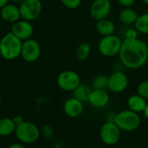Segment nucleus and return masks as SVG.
<instances>
[{
  "instance_id": "34",
  "label": "nucleus",
  "mask_w": 148,
  "mask_h": 148,
  "mask_svg": "<svg viewBox=\"0 0 148 148\" xmlns=\"http://www.w3.org/2000/svg\"><path fill=\"white\" fill-rule=\"evenodd\" d=\"M141 1H142L143 3H145V4L148 5V0H141Z\"/></svg>"
},
{
  "instance_id": "32",
  "label": "nucleus",
  "mask_w": 148,
  "mask_h": 148,
  "mask_svg": "<svg viewBox=\"0 0 148 148\" xmlns=\"http://www.w3.org/2000/svg\"><path fill=\"white\" fill-rule=\"evenodd\" d=\"M143 113H144L145 117L148 119V103L146 104V106H145V110H144Z\"/></svg>"
},
{
  "instance_id": "20",
  "label": "nucleus",
  "mask_w": 148,
  "mask_h": 148,
  "mask_svg": "<svg viewBox=\"0 0 148 148\" xmlns=\"http://www.w3.org/2000/svg\"><path fill=\"white\" fill-rule=\"evenodd\" d=\"M92 88L85 84H80L75 90H74L73 92V97L78 99L79 100H80L81 102L85 103V102H88L90 95L92 93Z\"/></svg>"
},
{
  "instance_id": "4",
  "label": "nucleus",
  "mask_w": 148,
  "mask_h": 148,
  "mask_svg": "<svg viewBox=\"0 0 148 148\" xmlns=\"http://www.w3.org/2000/svg\"><path fill=\"white\" fill-rule=\"evenodd\" d=\"M15 135L19 142L23 144H32L39 138L40 130L34 123L24 121L17 125Z\"/></svg>"
},
{
  "instance_id": "35",
  "label": "nucleus",
  "mask_w": 148,
  "mask_h": 148,
  "mask_svg": "<svg viewBox=\"0 0 148 148\" xmlns=\"http://www.w3.org/2000/svg\"><path fill=\"white\" fill-rule=\"evenodd\" d=\"M1 104H2V99H1V97H0V106H1Z\"/></svg>"
},
{
  "instance_id": "6",
  "label": "nucleus",
  "mask_w": 148,
  "mask_h": 148,
  "mask_svg": "<svg viewBox=\"0 0 148 148\" xmlns=\"http://www.w3.org/2000/svg\"><path fill=\"white\" fill-rule=\"evenodd\" d=\"M58 87L65 92H73L80 84V77L75 71L65 70L59 73L57 78Z\"/></svg>"
},
{
  "instance_id": "10",
  "label": "nucleus",
  "mask_w": 148,
  "mask_h": 148,
  "mask_svg": "<svg viewBox=\"0 0 148 148\" xmlns=\"http://www.w3.org/2000/svg\"><path fill=\"white\" fill-rule=\"evenodd\" d=\"M112 10V3L110 0H94L90 7V15L95 20H102L107 18Z\"/></svg>"
},
{
  "instance_id": "12",
  "label": "nucleus",
  "mask_w": 148,
  "mask_h": 148,
  "mask_svg": "<svg viewBox=\"0 0 148 148\" xmlns=\"http://www.w3.org/2000/svg\"><path fill=\"white\" fill-rule=\"evenodd\" d=\"M12 32L21 40H27L33 34V26L27 20L17 21L12 25Z\"/></svg>"
},
{
  "instance_id": "11",
  "label": "nucleus",
  "mask_w": 148,
  "mask_h": 148,
  "mask_svg": "<svg viewBox=\"0 0 148 148\" xmlns=\"http://www.w3.org/2000/svg\"><path fill=\"white\" fill-rule=\"evenodd\" d=\"M41 53V48L38 41L29 38L23 42L21 57L26 62H34L36 61Z\"/></svg>"
},
{
  "instance_id": "14",
  "label": "nucleus",
  "mask_w": 148,
  "mask_h": 148,
  "mask_svg": "<svg viewBox=\"0 0 148 148\" xmlns=\"http://www.w3.org/2000/svg\"><path fill=\"white\" fill-rule=\"evenodd\" d=\"M109 100H110V96L108 92H106V90L92 89L88 102L93 107L103 108L108 105Z\"/></svg>"
},
{
  "instance_id": "28",
  "label": "nucleus",
  "mask_w": 148,
  "mask_h": 148,
  "mask_svg": "<svg viewBox=\"0 0 148 148\" xmlns=\"http://www.w3.org/2000/svg\"><path fill=\"white\" fill-rule=\"evenodd\" d=\"M118 2L124 7H130L135 4L136 0H118Z\"/></svg>"
},
{
  "instance_id": "19",
  "label": "nucleus",
  "mask_w": 148,
  "mask_h": 148,
  "mask_svg": "<svg viewBox=\"0 0 148 148\" xmlns=\"http://www.w3.org/2000/svg\"><path fill=\"white\" fill-rule=\"evenodd\" d=\"M119 20L125 24V25H134L136 20L138 19V14L132 8L129 7H125L123 10L120 11L119 12Z\"/></svg>"
},
{
  "instance_id": "25",
  "label": "nucleus",
  "mask_w": 148,
  "mask_h": 148,
  "mask_svg": "<svg viewBox=\"0 0 148 148\" xmlns=\"http://www.w3.org/2000/svg\"><path fill=\"white\" fill-rule=\"evenodd\" d=\"M60 1L65 8L70 10H75L80 5L82 0H60Z\"/></svg>"
},
{
  "instance_id": "26",
  "label": "nucleus",
  "mask_w": 148,
  "mask_h": 148,
  "mask_svg": "<svg viewBox=\"0 0 148 148\" xmlns=\"http://www.w3.org/2000/svg\"><path fill=\"white\" fill-rule=\"evenodd\" d=\"M54 131L51 126L50 125H44L42 128V134L46 138H51L53 136Z\"/></svg>"
},
{
  "instance_id": "21",
  "label": "nucleus",
  "mask_w": 148,
  "mask_h": 148,
  "mask_svg": "<svg viewBox=\"0 0 148 148\" xmlns=\"http://www.w3.org/2000/svg\"><path fill=\"white\" fill-rule=\"evenodd\" d=\"M134 28L138 33L148 35V12L143 13L138 17V19L134 24Z\"/></svg>"
},
{
  "instance_id": "36",
  "label": "nucleus",
  "mask_w": 148,
  "mask_h": 148,
  "mask_svg": "<svg viewBox=\"0 0 148 148\" xmlns=\"http://www.w3.org/2000/svg\"><path fill=\"white\" fill-rule=\"evenodd\" d=\"M0 17H1V14H0Z\"/></svg>"
},
{
  "instance_id": "27",
  "label": "nucleus",
  "mask_w": 148,
  "mask_h": 148,
  "mask_svg": "<svg viewBox=\"0 0 148 148\" xmlns=\"http://www.w3.org/2000/svg\"><path fill=\"white\" fill-rule=\"evenodd\" d=\"M138 32L135 28L134 29H129L125 33V38H127V39L138 38Z\"/></svg>"
},
{
  "instance_id": "15",
  "label": "nucleus",
  "mask_w": 148,
  "mask_h": 148,
  "mask_svg": "<svg viewBox=\"0 0 148 148\" xmlns=\"http://www.w3.org/2000/svg\"><path fill=\"white\" fill-rule=\"evenodd\" d=\"M1 18L8 23H15L21 18L20 10L14 5L7 4L0 11Z\"/></svg>"
},
{
  "instance_id": "24",
  "label": "nucleus",
  "mask_w": 148,
  "mask_h": 148,
  "mask_svg": "<svg viewBox=\"0 0 148 148\" xmlns=\"http://www.w3.org/2000/svg\"><path fill=\"white\" fill-rule=\"evenodd\" d=\"M137 93L142 96L144 99H148V80H145L138 86Z\"/></svg>"
},
{
  "instance_id": "3",
  "label": "nucleus",
  "mask_w": 148,
  "mask_h": 148,
  "mask_svg": "<svg viewBox=\"0 0 148 148\" xmlns=\"http://www.w3.org/2000/svg\"><path fill=\"white\" fill-rule=\"evenodd\" d=\"M114 122L121 131L132 132L138 128L141 123V119L138 113L129 109L121 111L117 113Z\"/></svg>"
},
{
  "instance_id": "33",
  "label": "nucleus",
  "mask_w": 148,
  "mask_h": 148,
  "mask_svg": "<svg viewBox=\"0 0 148 148\" xmlns=\"http://www.w3.org/2000/svg\"><path fill=\"white\" fill-rule=\"evenodd\" d=\"M12 1L13 2H15V3H22V2H24L25 1V0H12Z\"/></svg>"
},
{
  "instance_id": "16",
  "label": "nucleus",
  "mask_w": 148,
  "mask_h": 148,
  "mask_svg": "<svg viewBox=\"0 0 148 148\" xmlns=\"http://www.w3.org/2000/svg\"><path fill=\"white\" fill-rule=\"evenodd\" d=\"M146 104H147L146 99L138 93L132 95L131 97H129L127 100L128 108L137 113L143 112L146 106Z\"/></svg>"
},
{
  "instance_id": "2",
  "label": "nucleus",
  "mask_w": 148,
  "mask_h": 148,
  "mask_svg": "<svg viewBox=\"0 0 148 148\" xmlns=\"http://www.w3.org/2000/svg\"><path fill=\"white\" fill-rule=\"evenodd\" d=\"M23 42L12 32L0 40V54L6 60H13L21 56Z\"/></svg>"
},
{
  "instance_id": "1",
  "label": "nucleus",
  "mask_w": 148,
  "mask_h": 148,
  "mask_svg": "<svg viewBox=\"0 0 148 148\" xmlns=\"http://www.w3.org/2000/svg\"><path fill=\"white\" fill-rule=\"evenodd\" d=\"M119 55L120 62L125 67L136 70L144 66L147 62L148 45L138 38H125Z\"/></svg>"
},
{
  "instance_id": "29",
  "label": "nucleus",
  "mask_w": 148,
  "mask_h": 148,
  "mask_svg": "<svg viewBox=\"0 0 148 148\" xmlns=\"http://www.w3.org/2000/svg\"><path fill=\"white\" fill-rule=\"evenodd\" d=\"M13 121H14V123L16 124V125H20L21 123H23L24 122V119H23V118L21 117V116H15L14 118H13Z\"/></svg>"
},
{
  "instance_id": "9",
  "label": "nucleus",
  "mask_w": 148,
  "mask_h": 148,
  "mask_svg": "<svg viewBox=\"0 0 148 148\" xmlns=\"http://www.w3.org/2000/svg\"><path fill=\"white\" fill-rule=\"evenodd\" d=\"M128 86V78L121 71H116L108 76L107 89L114 93L123 92Z\"/></svg>"
},
{
  "instance_id": "17",
  "label": "nucleus",
  "mask_w": 148,
  "mask_h": 148,
  "mask_svg": "<svg viewBox=\"0 0 148 148\" xmlns=\"http://www.w3.org/2000/svg\"><path fill=\"white\" fill-rule=\"evenodd\" d=\"M96 30L100 35L105 37V36L113 35L116 31V27L112 21H111L108 18H105V19L97 21Z\"/></svg>"
},
{
  "instance_id": "31",
  "label": "nucleus",
  "mask_w": 148,
  "mask_h": 148,
  "mask_svg": "<svg viewBox=\"0 0 148 148\" xmlns=\"http://www.w3.org/2000/svg\"><path fill=\"white\" fill-rule=\"evenodd\" d=\"M9 2V0H0V9H2L4 6H5Z\"/></svg>"
},
{
  "instance_id": "30",
  "label": "nucleus",
  "mask_w": 148,
  "mask_h": 148,
  "mask_svg": "<svg viewBox=\"0 0 148 148\" xmlns=\"http://www.w3.org/2000/svg\"><path fill=\"white\" fill-rule=\"evenodd\" d=\"M8 148H25L24 145L22 144H18V143H15V144H12Z\"/></svg>"
},
{
  "instance_id": "5",
  "label": "nucleus",
  "mask_w": 148,
  "mask_h": 148,
  "mask_svg": "<svg viewBox=\"0 0 148 148\" xmlns=\"http://www.w3.org/2000/svg\"><path fill=\"white\" fill-rule=\"evenodd\" d=\"M123 40L116 35L103 37L98 45V49L100 54L104 57L111 58L118 55L121 49Z\"/></svg>"
},
{
  "instance_id": "13",
  "label": "nucleus",
  "mask_w": 148,
  "mask_h": 148,
  "mask_svg": "<svg viewBox=\"0 0 148 148\" xmlns=\"http://www.w3.org/2000/svg\"><path fill=\"white\" fill-rule=\"evenodd\" d=\"M64 112L70 118H78L84 111L83 102L76 98H70L64 103L63 106Z\"/></svg>"
},
{
  "instance_id": "23",
  "label": "nucleus",
  "mask_w": 148,
  "mask_h": 148,
  "mask_svg": "<svg viewBox=\"0 0 148 148\" xmlns=\"http://www.w3.org/2000/svg\"><path fill=\"white\" fill-rule=\"evenodd\" d=\"M108 86V77L103 74L98 75L92 81V89L96 90H107Z\"/></svg>"
},
{
  "instance_id": "18",
  "label": "nucleus",
  "mask_w": 148,
  "mask_h": 148,
  "mask_svg": "<svg viewBox=\"0 0 148 148\" xmlns=\"http://www.w3.org/2000/svg\"><path fill=\"white\" fill-rule=\"evenodd\" d=\"M16 124L13 121V119L3 118L0 119V136L8 137L15 132Z\"/></svg>"
},
{
  "instance_id": "7",
  "label": "nucleus",
  "mask_w": 148,
  "mask_h": 148,
  "mask_svg": "<svg viewBox=\"0 0 148 148\" xmlns=\"http://www.w3.org/2000/svg\"><path fill=\"white\" fill-rule=\"evenodd\" d=\"M42 9L43 5L40 0H25L19 6L21 18L30 22L40 16Z\"/></svg>"
},
{
  "instance_id": "22",
  "label": "nucleus",
  "mask_w": 148,
  "mask_h": 148,
  "mask_svg": "<svg viewBox=\"0 0 148 148\" xmlns=\"http://www.w3.org/2000/svg\"><path fill=\"white\" fill-rule=\"evenodd\" d=\"M91 53V45L88 43H82L80 44L76 51V55L79 60L85 61L88 58Z\"/></svg>"
},
{
  "instance_id": "8",
  "label": "nucleus",
  "mask_w": 148,
  "mask_h": 148,
  "mask_svg": "<svg viewBox=\"0 0 148 148\" xmlns=\"http://www.w3.org/2000/svg\"><path fill=\"white\" fill-rule=\"evenodd\" d=\"M121 130L115 124V122L106 121L100 128L99 135L101 140L107 145H113L117 144L120 138Z\"/></svg>"
}]
</instances>
